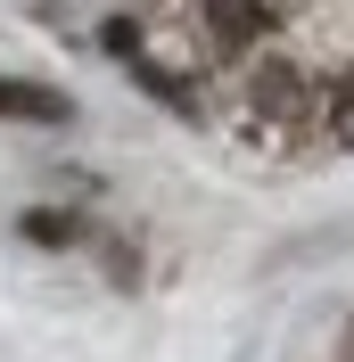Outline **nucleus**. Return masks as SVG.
Segmentation results:
<instances>
[{"instance_id": "3", "label": "nucleus", "mask_w": 354, "mask_h": 362, "mask_svg": "<svg viewBox=\"0 0 354 362\" xmlns=\"http://www.w3.org/2000/svg\"><path fill=\"white\" fill-rule=\"evenodd\" d=\"M25 239H42V247H67V239H74V223H67V214H25Z\"/></svg>"}, {"instance_id": "1", "label": "nucleus", "mask_w": 354, "mask_h": 362, "mask_svg": "<svg viewBox=\"0 0 354 362\" xmlns=\"http://www.w3.org/2000/svg\"><path fill=\"white\" fill-rule=\"evenodd\" d=\"M206 25H215L222 49H247L280 25V0H206Z\"/></svg>"}, {"instance_id": "2", "label": "nucleus", "mask_w": 354, "mask_h": 362, "mask_svg": "<svg viewBox=\"0 0 354 362\" xmlns=\"http://www.w3.org/2000/svg\"><path fill=\"white\" fill-rule=\"evenodd\" d=\"M0 124H74V99L50 83H17L0 74Z\"/></svg>"}]
</instances>
